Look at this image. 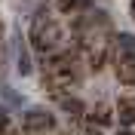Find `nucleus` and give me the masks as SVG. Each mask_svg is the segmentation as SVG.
Segmentation results:
<instances>
[{"label": "nucleus", "instance_id": "nucleus-1", "mask_svg": "<svg viewBox=\"0 0 135 135\" xmlns=\"http://www.w3.org/2000/svg\"><path fill=\"white\" fill-rule=\"evenodd\" d=\"M25 129L28 132H49V129H55V117L46 108H31L25 114Z\"/></svg>", "mask_w": 135, "mask_h": 135}, {"label": "nucleus", "instance_id": "nucleus-2", "mask_svg": "<svg viewBox=\"0 0 135 135\" xmlns=\"http://www.w3.org/2000/svg\"><path fill=\"white\" fill-rule=\"evenodd\" d=\"M61 110H65L68 117H74V120H80L86 114V104L80 98H74V95H61Z\"/></svg>", "mask_w": 135, "mask_h": 135}, {"label": "nucleus", "instance_id": "nucleus-3", "mask_svg": "<svg viewBox=\"0 0 135 135\" xmlns=\"http://www.w3.org/2000/svg\"><path fill=\"white\" fill-rule=\"evenodd\" d=\"M117 77L126 86H135V59H120L117 61Z\"/></svg>", "mask_w": 135, "mask_h": 135}, {"label": "nucleus", "instance_id": "nucleus-4", "mask_svg": "<svg viewBox=\"0 0 135 135\" xmlns=\"http://www.w3.org/2000/svg\"><path fill=\"white\" fill-rule=\"evenodd\" d=\"M110 120H114V110H110L108 104H95V108L89 110V123H92V126H108Z\"/></svg>", "mask_w": 135, "mask_h": 135}, {"label": "nucleus", "instance_id": "nucleus-5", "mask_svg": "<svg viewBox=\"0 0 135 135\" xmlns=\"http://www.w3.org/2000/svg\"><path fill=\"white\" fill-rule=\"evenodd\" d=\"M114 40H117L120 59H135V37H132V34H117Z\"/></svg>", "mask_w": 135, "mask_h": 135}, {"label": "nucleus", "instance_id": "nucleus-6", "mask_svg": "<svg viewBox=\"0 0 135 135\" xmlns=\"http://www.w3.org/2000/svg\"><path fill=\"white\" fill-rule=\"evenodd\" d=\"M16 71L18 74H31V52H28L25 43L16 46Z\"/></svg>", "mask_w": 135, "mask_h": 135}, {"label": "nucleus", "instance_id": "nucleus-7", "mask_svg": "<svg viewBox=\"0 0 135 135\" xmlns=\"http://www.w3.org/2000/svg\"><path fill=\"white\" fill-rule=\"evenodd\" d=\"M117 114H120V123H135V98H120L117 104Z\"/></svg>", "mask_w": 135, "mask_h": 135}, {"label": "nucleus", "instance_id": "nucleus-8", "mask_svg": "<svg viewBox=\"0 0 135 135\" xmlns=\"http://www.w3.org/2000/svg\"><path fill=\"white\" fill-rule=\"evenodd\" d=\"M6 126H9V110H6V108H0V135L6 132Z\"/></svg>", "mask_w": 135, "mask_h": 135}, {"label": "nucleus", "instance_id": "nucleus-9", "mask_svg": "<svg viewBox=\"0 0 135 135\" xmlns=\"http://www.w3.org/2000/svg\"><path fill=\"white\" fill-rule=\"evenodd\" d=\"M117 135H129V132H126V129H120V132H117Z\"/></svg>", "mask_w": 135, "mask_h": 135}]
</instances>
